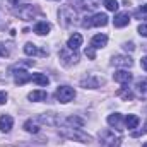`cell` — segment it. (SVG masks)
I'll list each match as a JSON object with an SVG mask.
<instances>
[{
	"mask_svg": "<svg viewBox=\"0 0 147 147\" xmlns=\"http://www.w3.org/2000/svg\"><path fill=\"white\" fill-rule=\"evenodd\" d=\"M146 132H147V121H146Z\"/></svg>",
	"mask_w": 147,
	"mask_h": 147,
	"instance_id": "obj_36",
	"label": "cell"
},
{
	"mask_svg": "<svg viewBox=\"0 0 147 147\" xmlns=\"http://www.w3.org/2000/svg\"><path fill=\"white\" fill-rule=\"evenodd\" d=\"M140 10H142V12H147V3H146V5H142V7H140Z\"/></svg>",
	"mask_w": 147,
	"mask_h": 147,
	"instance_id": "obj_34",
	"label": "cell"
},
{
	"mask_svg": "<svg viewBox=\"0 0 147 147\" xmlns=\"http://www.w3.org/2000/svg\"><path fill=\"white\" fill-rule=\"evenodd\" d=\"M58 57H60V62H62V65H65V67H70V65H74V63H77V60H79V55H77V51L70 50L69 46L62 48V50L58 51Z\"/></svg>",
	"mask_w": 147,
	"mask_h": 147,
	"instance_id": "obj_4",
	"label": "cell"
},
{
	"mask_svg": "<svg viewBox=\"0 0 147 147\" xmlns=\"http://www.w3.org/2000/svg\"><path fill=\"white\" fill-rule=\"evenodd\" d=\"M24 53L29 55V57H34V55H48V51H41L34 43H26L24 45Z\"/></svg>",
	"mask_w": 147,
	"mask_h": 147,
	"instance_id": "obj_15",
	"label": "cell"
},
{
	"mask_svg": "<svg viewBox=\"0 0 147 147\" xmlns=\"http://www.w3.org/2000/svg\"><path fill=\"white\" fill-rule=\"evenodd\" d=\"M139 123H140V120H139V116H137V115H128V116L125 118V125H127V128H128V130L137 128V127H139Z\"/></svg>",
	"mask_w": 147,
	"mask_h": 147,
	"instance_id": "obj_21",
	"label": "cell"
},
{
	"mask_svg": "<svg viewBox=\"0 0 147 147\" xmlns=\"http://www.w3.org/2000/svg\"><path fill=\"white\" fill-rule=\"evenodd\" d=\"M140 63H142V69L147 72V57H144V58H142V62H140Z\"/></svg>",
	"mask_w": 147,
	"mask_h": 147,
	"instance_id": "obj_33",
	"label": "cell"
},
{
	"mask_svg": "<svg viewBox=\"0 0 147 147\" xmlns=\"http://www.w3.org/2000/svg\"><path fill=\"white\" fill-rule=\"evenodd\" d=\"M31 80L36 82L38 86H48L50 84V79L45 74H34V75H31Z\"/></svg>",
	"mask_w": 147,
	"mask_h": 147,
	"instance_id": "obj_24",
	"label": "cell"
},
{
	"mask_svg": "<svg viewBox=\"0 0 147 147\" xmlns=\"http://www.w3.org/2000/svg\"><path fill=\"white\" fill-rule=\"evenodd\" d=\"M108 24V16L106 14H94L92 17H86V21H82V26L84 28H91V26H96V28H101V26H106Z\"/></svg>",
	"mask_w": 147,
	"mask_h": 147,
	"instance_id": "obj_6",
	"label": "cell"
},
{
	"mask_svg": "<svg viewBox=\"0 0 147 147\" xmlns=\"http://www.w3.org/2000/svg\"><path fill=\"white\" fill-rule=\"evenodd\" d=\"M98 3H99V0H84V5L89 7V9H96Z\"/></svg>",
	"mask_w": 147,
	"mask_h": 147,
	"instance_id": "obj_29",
	"label": "cell"
},
{
	"mask_svg": "<svg viewBox=\"0 0 147 147\" xmlns=\"http://www.w3.org/2000/svg\"><path fill=\"white\" fill-rule=\"evenodd\" d=\"M139 34L147 38V24H140V26H139Z\"/></svg>",
	"mask_w": 147,
	"mask_h": 147,
	"instance_id": "obj_30",
	"label": "cell"
},
{
	"mask_svg": "<svg viewBox=\"0 0 147 147\" xmlns=\"http://www.w3.org/2000/svg\"><path fill=\"white\" fill-rule=\"evenodd\" d=\"M99 140H101V147H120L121 144V137L113 130H103L99 134Z\"/></svg>",
	"mask_w": 147,
	"mask_h": 147,
	"instance_id": "obj_3",
	"label": "cell"
},
{
	"mask_svg": "<svg viewBox=\"0 0 147 147\" xmlns=\"http://www.w3.org/2000/svg\"><path fill=\"white\" fill-rule=\"evenodd\" d=\"M7 101V92H3V91H0V105H3Z\"/></svg>",
	"mask_w": 147,
	"mask_h": 147,
	"instance_id": "obj_31",
	"label": "cell"
},
{
	"mask_svg": "<svg viewBox=\"0 0 147 147\" xmlns=\"http://www.w3.org/2000/svg\"><path fill=\"white\" fill-rule=\"evenodd\" d=\"M12 125H14V118H12L10 115H3V116H0V130H2L3 134L10 132V130H12Z\"/></svg>",
	"mask_w": 147,
	"mask_h": 147,
	"instance_id": "obj_13",
	"label": "cell"
},
{
	"mask_svg": "<svg viewBox=\"0 0 147 147\" xmlns=\"http://www.w3.org/2000/svg\"><path fill=\"white\" fill-rule=\"evenodd\" d=\"M55 96H57V99L60 103H70L75 98V91H74V87H69V86H60L57 89Z\"/></svg>",
	"mask_w": 147,
	"mask_h": 147,
	"instance_id": "obj_7",
	"label": "cell"
},
{
	"mask_svg": "<svg viewBox=\"0 0 147 147\" xmlns=\"http://www.w3.org/2000/svg\"><path fill=\"white\" fill-rule=\"evenodd\" d=\"M82 45V36L79 34V33H74L72 36L69 38V41H67V46L70 48V50H74V51H77V48Z\"/></svg>",
	"mask_w": 147,
	"mask_h": 147,
	"instance_id": "obj_19",
	"label": "cell"
},
{
	"mask_svg": "<svg viewBox=\"0 0 147 147\" xmlns=\"http://www.w3.org/2000/svg\"><path fill=\"white\" fill-rule=\"evenodd\" d=\"M142 147H147V142H146V144H144V146H142Z\"/></svg>",
	"mask_w": 147,
	"mask_h": 147,
	"instance_id": "obj_35",
	"label": "cell"
},
{
	"mask_svg": "<svg viewBox=\"0 0 147 147\" xmlns=\"http://www.w3.org/2000/svg\"><path fill=\"white\" fill-rule=\"evenodd\" d=\"M36 120L39 123H46V125H51V127L62 123V118H58V115H55V113H45V115L38 116Z\"/></svg>",
	"mask_w": 147,
	"mask_h": 147,
	"instance_id": "obj_9",
	"label": "cell"
},
{
	"mask_svg": "<svg viewBox=\"0 0 147 147\" xmlns=\"http://www.w3.org/2000/svg\"><path fill=\"white\" fill-rule=\"evenodd\" d=\"M108 125L116 128V130H123V116L120 113H113L108 116Z\"/></svg>",
	"mask_w": 147,
	"mask_h": 147,
	"instance_id": "obj_12",
	"label": "cell"
},
{
	"mask_svg": "<svg viewBox=\"0 0 147 147\" xmlns=\"http://www.w3.org/2000/svg\"><path fill=\"white\" fill-rule=\"evenodd\" d=\"M60 135H63L65 139L75 140V142H82V144H87V142L92 140V137L84 134L82 128H74V127H62L60 128Z\"/></svg>",
	"mask_w": 147,
	"mask_h": 147,
	"instance_id": "obj_1",
	"label": "cell"
},
{
	"mask_svg": "<svg viewBox=\"0 0 147 147\" xmlns=\"http://www.w3.org/2000/svg\"><path fill=\"white\" fill-rule=\"evenodd\" d=\"M108 43V36L106 34H96V36L91 39V46L96 50V48H105Z\"/></svg>",
	"mask_w": 147,
	"mask_h": 147,
	"instance_id": "obj_18",
	"label": "cell"
},
{
	"mask_svg": "<svg viewBox=\"0 0 147 147\" xmlns=\"http://www.w3.org/2000/svg\"><path fill=\"white\" fill-rule=\"evenodd\" d=\"M28 99L29 101H45L46 99V91H43V89H38V91H33V92H29L28 94Z\"/></svg>",
	"mask_w": 147,
	"mask_h": 147,
	"instance_id": "obj_20",
	"label": "cell"
},
{
	"mask_svg": "<svg viewBox=\"0 0 147 147\" xmlns=\"http://www.w3.org/2000/svg\"><path fill=\"white\" fill-rule=\"evenodd\" d=\"M128 22H130V14L128 12H120L113 19L115 28H125V26H128Z\"/></svg>",
	"mask_w": 147,
	"mask_h": 147,
	"instance_id": "obj_11",
	"label": "cell"
},
{
	"mask_svg": "<svg viewBox=\"0 0 147 147\" xmlns=\"http://www.w3.org/2000/svg\"><path fill=\"white\" fill-rule=\"evenodd\" d=\"M113 65L121 67V69H130L134 65V60L127 55H118V57H113Z\"/></svg>",
	"mask_w": 147,
	"mask_h": 147,
	"instance_id": "obj_10",
	"label": "cell"
},
{
	"mask_svg": "<svg viewBox=\"0 0 147 147\" xmlns=\"http://www.w3.org/2000/svg\"><path fill=\"white\" fill-rule=\"evenodd\" d=\"M24 130L29 132V134H38L39 132V125H38V120H28L24 123Z\"/></svg>",
	"mask_w": 147,
	"mask_h": 147,
	"instance_id": "obj_23",
	"label": "cell"
},
{
	"mask_svg": "<svg viewBox=\"0 0 147 147\" xmlns=\"http://www.w3.org/2000/svg\"><path fill=\"white\" fill-rule=\"evenodd\" d=\"M51 31V26H50V22H46V21H39L36 22V26H34V33L39 34V36H45V34H48Z\"/></svg>",
	"mask_w": 147,
	"mask_h": 147,
	"instance_id": "obj_16",
	"label": "cell"
},
{
	"mask_svg": "<svg viewBox=\"0 0 147 147\" xmlns=\"http://www.w3.org/2000/svg\"><path fill=\"white\" fill-rule=\"evenodd\" d=\"M75 19H77V14L70 5H65L58 10V21L63 28H70L72 24H75Z\"/></svg>",
	"mask_w": 147,
	"mask_h": 147,
	"instance_id": "obj_2",
	"label": "cell"
},
{
	"mask_svg": "<svg viewBox=\"0 0 147 147\" xmlns=\"http://www.w3.org/2000/svg\"><path fill=\"white\" fill-rule=\"evenodd\" d=\"M113 79L116 80V82H120V84H128L130 80H132V74H128V70H116V72L113 74Z\"/></svg>",
	"mask_w": 147,
	"mask_h": 147,
	"instance_id": "obj_14",
	"label": "cell"
},
{
	"mask_svg": "<svg viewBox=\"0 0 147 147\" xmlns=\"http://www.w3.org/2000/svg\"><path fill=\"white\" fill-rule=\"evenodd\" d=\"M34 7L33 5H21L17 10H16V14L22 19V21H29V19H33L34 17Z\"/></svg>",
	"mask_w": 147,
	"mask_h": 147,
	"instance_id": "obj_8",
	"label": "cell"
},
{
	"mask_svg": "<svg viewBox=\"0 0 147 147\" xmlns=\"http://www.w3.org/2000/svg\"><path fill=\"white\" fill-rule=\"evenodd\" d=\"M137 89H139L142 94H146L147 92V79H139V80H137Z\"/></svg>",
	"mask_w": 147,
	"mask_h": 147,
	"instance_id": "obj_27",
	"label": "cell"
},
{
	"mask_svg": "<svg viewBox=\"0 0 147 147\" xmlns=\"http://www.w3.org/2000/svg\"><path fill=\"white\" fill-rule=\"evenodd\" d=\"M86 57H89L91 60H94V58H96V50H94L92 46H87V48H86Z\"/></svg>",
	"mask_w": 147,
	"mask_h": 147,
	"instance_id": "obj_28",
	"label": "cell"
},
{
	"mask_svg": "<svg viewBox=\"0 0 147 147\" xmlns=\"http://www.w3.org/2000/svg\"><path fill=\"white\" fill-rule=\"evenodd\" d=\"M103 3H105V7H106L110 12H116V10H118V2H116V0H105Z\"/></svg>",
	"mask_w": 147,
	"mask_h": 147,
	"instance_id": "obj_26",
	"label": "cell"
},
{
	"mask_svg": "<svg viewBox=\"0 0 147 147\" xmlns=\"http://www.w3.org/2000/svg\"><path fill=\"white\" fill-rule=\"evenodd\" d=\"M29 80H31V74H28L26 70H17L14 74V82L19 84V86H22V84H26Z\"/></svg>",
	"mask_w": 147,
	"mask_h": 147,
	"instance_id": "obj_17",
	"label": "cell"
},
{
	"mask_svg": "<svg viewBox=\"0 0 147 147\" xmlns=\"http://www.w3.org/2000/svg\"><path fill=\"white\" fill-rule=\"evenodd\" d=\"M70 127H74V128H80L82 125H84V120H80V118H77V116H70V118H67L65 120Z\"/></svg>",
	"mask_w": 147,
	"mask_h": 147,
	"instance_id": "obj_25",
	"label": "cell"
},
{
	"mask_svg": "<svg viewBox=\"0 0 147 147\" xmlns=\"http://www.w3.org/2000/svg\"><path fill=\"white\" fill-rule=\"evenodd\" d=\"M123 48H125V50H130V51H134V50H135L134 43H125V45H123Z\"/></svg>",
	"mask_w": 147,
	"mask_h": 147,
	"instance_id": "obj_32",
	"label": "cell"
},
{
	"mask_svg": "<svg viewBox=\"0 0 147 147\" xmlns=\"http://www.w3.org/2000/svg\"><path fill=\"white\" fill-rule=\"evenodd\" d=\"M116 96L121 98V99H125V101H132V99H134V92H132L128 87H121V89H118V91H116Z\"/></svg>",
	"mask_w": 147,
	"mask_h": 147,
	"instance_id": "obj_22",
	"label": "cell"
},
{
	"mask_svg": "<svg viewBox=\"0 0 147 147\" xmlns=\"http://www.w3.org/2000/svg\"><path fill=\"white\" fill-rule=\"evenodd\" d=\"M103 84H105V79L101 75H98V74H89L87 77H84L80 80V86L86 87V89H98Z\"/></svg>",
	"mask_w": 147,
	"mask_h": 147,
	"instance_id": "obj_5",
	"label": "cell"
}]
</instances>
